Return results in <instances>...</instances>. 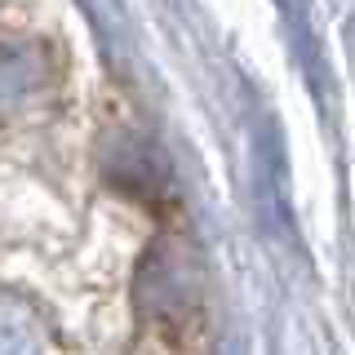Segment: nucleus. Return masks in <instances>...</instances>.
Returning a JSON list of instances; mask_svg holds the SVG:
<instances>
[{
  "label": "nucleus",
  "instance_id": "1",
  "mask_svg": "<svg viewBox=\"0 0 355 355\" xmlns=\"http://www.w3.org/2000/svg\"><path fill=\"white\" fill-rule=\"evenodd\" d=\"M142 297L155 324H187L182 315H196V284L187 275V253L173 244H155L151 266L142 271Z\"/></svg>",
  "mask_w": 355,
  "mask_h": 355
},
{
  "label": "nucleus",
  "instance_id": "2",
  "mask_svg": "<svg viewBox=\"0 0 355 355\" xmlns=\"http://www.w3.org/2000/svg\"><path fill=\"white\" fill-rule=\"evenodd\" d=\"M0 355H40L36 315L14 293H0Z\"/></svg>",
  "mask_w": 355,
  "mask_h": 355
}]
</instances>
